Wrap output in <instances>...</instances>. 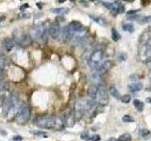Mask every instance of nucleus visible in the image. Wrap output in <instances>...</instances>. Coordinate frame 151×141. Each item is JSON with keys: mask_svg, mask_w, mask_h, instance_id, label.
<instances>
[{"mask_svg": "<svg viewBox=\"0 0 151 141\" xmlns=\"http://www.w3.org/2000/svg\"><path fill=\"white\" fill-rule=\"evenodd\" d=\"M34 124L40 128L43 129H53V130H62L64 128L63 119L54 116H38L34 119Z\"/></svg>", "mask_w": 151, "mask_h": 141, "instance_id": "f257e3e1", "label": "nucleus"}, {"mask_svg": "<svg viewBox=\"0 0 151 141\" xmlns=\"http://www.w3.org/2000/svg\"><path fill=\"white\" fill-rule=\"evenodd\" d=\"M149 36L148 33H145L141 36L140 42H139V58L142 62L148 63L151 61V47L148 43Z\"/></svg>", "mask_w": 151, "mask_h": 141, "instance_id": "f03ea898", "label": "nucleus"}, {"mask_svg": "<svg viewBox=\"0 0 151 141\" xmlns=\"http://www.w3.org/2000/svg\"><path fill=\"white\" fill-rule=\"evenodd\" d=\"M92 100H94L95 103L100 104L102 106H105L109 103L108 93L105 90V87L103 84H99L96 86V90L94 92V95L93 96Z\"/></svg>", "mask_w": 151, "mask_h": 141, "instance_id": "7ed1b4c3", "label": "nucleus"}, {"mask_svg": "<svg viewBox=\"0 0 151 141\" xmlns=\"http://www.w3.org/2000/svg\"><path fill=\"white\" fill-rule=\"evenodd\" d=\"M103 58H104V53H103L102 50L100 49L94 50L93 53L91 54L90 58L88 59V65L92 68V69L95 70L102 63Z\"/></svg>", "mask_w": 151, "mask_h": 141, "instance_id": "20e7f679", "label": "nucleus"}, {"mask_svg": "<svg viewBox=\"0 0 151 141\" xmlns=\"http://www.w3.org/2000/svg\"><path fill=\"white\" fill-rule=\"evenodd\" d=\"M30 108L27 106V104H25L22 108L21 110H20L18 113L16 117H15V120H16V122L18 124H21V125H23V124H25L27 122V120H29L30 119Z\"/></svg>", "mask_w": 151, "mask_h": 141, "instance_id": "39448f33", "label": "nucleus"}, {"mask_svg": "<svg viewBox=\"0 0 151 141\" xmlns=\"http://www.w3.org/2000/svg\"><path fill=\"white\" fill-rule=\"evenodd\" d=\"M103 5H104L109 10H110V13H112L113 15H117L118 13H123L125 11V6L122 5L119 0H116V1H114L113 3L104 2Z\"/></svg>", "mask_w": 151, "mask_h": 141, "instance_id": "423d86ee", "label": "nucleus"}, {"mask_svg": "<svg viewBox=\"0 0 151 141\" xmlns=\"http://www.w3.org/2000/svg\"><path fill=\"white\" fill-rule=\"evenodd\" d=\"M47 36H48V29L45 27V25H40L37 26L34 29V37L41 40V42H45L47 40Z\"/></svg>", "mask_w": 151, "mask_h": 141, "instance_id": "0eeeda50", "label": "nucleus"}, {"mask_svg": "<svg viewBox=\"0 0 151 141\" xmlns=\"http://www.w3.org/2000/svg\"><path fill=\"white\" fill-rule=\"evenodd\" d=\"M18 102H19L18 96L15 95V94L10 95L9 98H7L6 99V102H5V103H4V106H3V113H4V115L6 116L8 111L10 110V108L11 106H13L14 104H16Z\"/></svg>", "mask_w": 151, "mask_h": 141, "instance_id": "6e6552de", "label": "nucleus"}, {"mask_svg": "<svg viewBox=\"0 0 151 141\" xmlns=\"http://www.w3.org/2000/svg\"><path fill=\"white\" fill-rule=\"evenodd\" d=\"M14 41L22 46H29L30 44L32 43V38H31V36L29 34L22 33L19 36H17Z\"/></svg>", "mask_w": 151, "mask_h": 141, "instance_id": "1a4fd4ad", "label": "nucleus"}, {"mask_svg": "<svg viewBox=\"0 0 151 141\" xmlns=\"http://www.w3.org/2000/svg\"><path fill=\"white\" fill-rule=\"evenodd\" d=\"M61 33H62V30H61V26H59V24L57 22L51 24L48 28V34L51 36V37H52L54 40H57L59 38Z\"/></svg>", "mask_w": 151, "mask_h": 141, "instance_id": "9d476101", "label": "nucleus"}, {"mask_svg": "<svg viewBox=\"0 0 151 141\" xmlns=\"http://www.w3.org/2000/svg\"><path fill=\"white\" fill-rule=\"evenodd\" d=\"M63 119L64 127H67V128L73 127L76 124V122H77V117H76V114H75V110L70 111L68 114L64 117V119Z\"/></svg>", "mask_w": 151, "mask_h": 141, "instance_id": "9b49d317", "label": "nucleus"}, {"mask_svg": "<svg viewBox=\"0 0 151 141\" xmlns=\"http://www.w3.org/2000/svg\"><path fill=\"white\" fill-rule=\"evenodd\" d=\"M112 66H113V64H112V62L110 61V60H106V61H104V62L102 61V63L100 64V65H99L96 69H95V72H96L97 74H99L100 75H102V74H106L107 72H109L110 68H112Z\"/></svg>", "mask_w": 151, "mask_h": 141, "instance_id": "f8f14e48", "label": "nucleus"}, {"mask_svg": "<svg viewBox=\"0 0 151 141\" xmlns=\"http://www.w3.org/2000/svg\"><path fill=\"white\" fill-rule=\"evenodd\" d=\"M67 26H68L69 29L71 31H73L74 33H78V32H80V31L83 30L82 24L80 22H78V21H72Z\"/></svg>", "mask_w": 151, "mask_h": 141, "instance_id": "ddd939ff", "label": "nucleus"}, {"mask_svg": "<svg viewBox=\"0 0 151 141\" xmlns=\"http://www.w3.org/2000/svg\"><path fill=\"white\" fill-rule=\"evenodd\" d=\"M75 33L73 31H71L68 26L64 27V29L62 31V38H63V42H68L70 41H72V39L74 37Z\"/></svg>", "mask_w": 151, "mask_h": 141, "instance_id": "4468645a", "label": "nucleus"}, {"mask_svg": "<svg viewBox=\"0 0 151 141\" xmlns=\"http://www.w3.org/2000/svg\"><path fill=\"white\" fill-rule=\"evenodd\" d=\"M3 46L6 49V51L10 52V51H11L14 48V46H15V41H14L13 39L7 38V39H5L3 41Z\"/></svg>", "mask_w": 151, "mask_h": 141, "instance_id": "2eb2a0df", "label": "nucleus"}, {"mask_svg": "<svg viewBox=\"0 0 151 141\" xmlns=\"http://www.w3.org/2000/svg\"><path fill=\"white\" fill-rule=\"evenodd\" d=\"M129 88L131 92H138L143 88V84L141 82H133L129 85Z\"/></svg>", "mask_w": 151, "mask_h": 141, "instance_id": "dca6fc26", "label": "nucleus"}, {"mask_svg": "<svg viewBox=\"0 0 151 141\" xmlns=\"http://www.w3.org/2000/svg\"><path fill=\"white\" fill-rule=\"evenodd\" d=\"M90 18L94 20L95 23H97L98 25L103 26H107V21L106 20L101 17V16H95V15H90Z\"/></svg>", "mask_w": 151, "mask_h": 141, "instance_id": "f3484780", "label": "nucleus"}, {"mask_svg": "<svg viewBox=\"0 0 151 141\" xmlns=\"http://www.w3.org/2000/svg\"><path fill=\"white\" fill-rule=\"evenodd\" d=\"M53 13H56L58 15H63V14H66L69 13V9L68 8H64V7H62V8H55V9L51 10Z\"/></svg>", "mask_w": 151, "mask_h": 141, "instance_id": "a211bd4d", "label": "nucleus"}, {"mask_svg": "<svg viewBox=\"0 0 151 141\" xmlns=\"http://www.w3.org/2000/svg\"><path fill=\"white\" fill-rule=\"evenodd\" d=\"M109 92H110V94L112 95L113 98L120 100L121 95H120V93H119L118 90H117V88H115L114 86H110V88H109Z\"/></svg>", "mask_w": 151, "mask_h": 141, "instance_id": "6ab92c4d", "label": "nucleus"}, {"mask_svg": "<svg viewBox=\"0 0 151 141\" xmlns=\"http://www.w3.org/2000/svg\"><path fill=\"white\" fill-rule=\"evenodd\" d=\"M141 18V16L139 14H136L135 11H130L127 15V19L130 20V21H139V19Z\"/></svg>", "mask_w": 151, "mask_h": 141, "instance_id": "aec40b11", "label": "nucleus"}, {"mask_svg": "<svg viewBox=\"0 0 151 141\" xmlns=\"http://www.w3.org/2000/svg\"><path fill=\"white\" fill-rule=\"evenodd\" d=\"M133 104H134L135 108H136V109H137L138 111L142 112L143 110H144V103H143L141 102V101L135 99V100L133 101Z\"/></svg>", "mask_w": 151, "mask_h": 141, "instance_id": "412c9836", "label": "nucleus"}, {"mask_svg": "<svg viewBox=\"0 0 151 141\" xmlns=\"http://www.w3.org/2000/svg\"><path fill=\"white\" fill-rule=\"evenodd\" d=\"M123 30H125L126 32H129V33H132L134 31V26L131 23H127L125 25H123Z\"/></svg>", "mask_w": 151, "mask_h": 141, "instance_id": "4be33fe9", "label": "nucleus"}, {"mask_svg": "<svg viewBox=\"0 0 151 141\" xmlns=\"http://www.w3.org/2000/svg\"><path fill=\"white\" fill-rule=\"evenodd\" d=\"M112 38L113 42H118L120 40V34L118 33V31L115 28L112 29Z\"/></svg>", "mask_w": 151, "mask_h": 141, "instance_id": "5701e85b", "label": "nucleus"}, {"mask_svg": "<svg viewBox=\"0 0 151 141\" xmlns=\"http://www.w3.org/2000/svg\"><path fill=\"white\" fill-rule=\"evenodd\" d=\"M139 23L140 24H149L151 23V16H144V17H142L139 19Z\"/></svg>", "mask_w": 151, "mask_h": 141, "instance_id": "b1692460", "label": "nucleus"}, {"mask_svg": "<svg viewBox=\"0 0 151 141\" xmlns=\"http://www.w3.org/2000/svg\"><path fill=\"white\" fill-rule=\"evenodd\" d=\"M119 141H131V135H130L129 134H124L120 135V138H118Z\"/></svg>", "mask_w": 151, "mask_h": 141, "instance_id": "393cba45", "label": "nucleus"}, {"mask_svg": "<svg viewBox=\"0 0 151 141\" xmlns=\"http://www.w3.org/2000/svg\"><path fill=\"white\" fill-rule=\"evenodd\" d=\"M120 100L122 101L123 103H129L130 102V100H131V97H130L129 95L126 94V95H123V96H121Z\"/></svg>", "mask_w": 151, "mask_h": 141, "instance_id": "a878e982", "label": "nucleus"}, {"mask_svg": "<svg viewBox=\"0 0 151 141\" xmlns=\"http://www.w3.org/2000/svg\"><path fill=\"white\" fill-rule=\"evenodd\" d=\"M122 119L124 122H134V119L129 115H125L124 117H123Z\"/></svg>", "mask_w": 151, "mask_h": 141, "instance_id": "bb28decb", "label": "nucleus"}, {"mask_svg": "<svg viewBox=\"0 0 151 141\" xmlns=\"http://www.w3.org/2000/svg\"><path fill=\"white\" fill-rule=\"evenodd\" d=\"M149 135H150V132H149L148 130H146V129H143V130L141 131V135H142V138H148Z\"/></svg>", "mask_w": 151, "mask_h": 141, "instance_id": "cd10ccee", "label": "nucleus"}, {"mask_svg": "<svg viewBox=\"0 0 151 141\" xmlns=\"http://www.w3.org/2000/svg\"><path fill=\"white\" fill-rule=\"evenodd\" d=\"M32 134L35 135H38V136H46V133L43 132V131H33Z\"/></svg>", "mask_w": 151, "mask_h": 141, "instance_id": "c85d7f7f", "label": "nucleus"}, {"mask_svg": "<svg viewBox=\"0 0 151 141\" xmlns=\"http://www.w3.org/2000/svg\"><path fill=\"white\" fill-rule=\"evenodd\" d=\"M6 99H7V97H6L5 94L0 95V107H2L4 106V103H5V102H6Z\"/></svg>", "mask_w": 151, "mask_h": 141, "instance_id": "c756f323", "label": "nucleus"}, {"mask_svg": "<svg viewBox=\"0 0 151 141\" xmlns=\"http://www.w3.org/2000/svg\"><path fill=\"white\" fill-rule=\"evenodd\" d=\"M81 138L82 139H84L86 141H88L90 140V136H89V134L87 132H83L82 134H81Z\"/></svg>", "mask_w": 151, "mask_h": 141, "instance_id": "7c9ffc66", "label": "nucleus"}, {"mask_svg": "<svg viewBox=\"0 0 151 141\" xmlns=\"http://www.w3.org/2000/svg\"><path fill=\"white\" fill-rule=\"evenodd\" d=\"M6 65V59L3 56H0V69H3Z\"/></svg>", "mask_w": 151, "mask_h": 141, "instance_id": "2f4dec72", "label": "nucleus"}, {"mask_svg": "<svg viewBox=\"0 0 151 141\" xmlns=\"http://www.w3.org/2000/svg\"><path fill=\"white\" fill-rule=\"evenodd\" d=\"M118 59L120 60V61H126L127 60V55L126 54H120L118 56Z\"/></svg>", "mask_w": 151, "mask_h": 141, "instance_id": "473e14b6", "label": "nucleus"}, {"mask_svg": "<svg viewBox=\"0 0 151 141\" xmlns=\"http://www.w3.org/2000/svg\"><path fill=\"white\" fill-rule=\"evenodd\" d=\"M90 140H92V141H99V140H100V136H99L98 135H92V138H90Z\"/></svg>", "mask_w": 151, "mask_h": 141, "instance_id": "72a5a7b5", "label": "nucleus"}, {"mask_svg": "<svg viewBox=\"0 0 151 141\" xmlns=\"http://www.w3.org/2000/svg\"><path fill=\"white\" fill-rule=\"evenodd\" d=\"M22 139H23V138H22L20 135H15V136H13V141H21Z\"/></svg>", "mask_w": 151, "mask_h": 141, "instance_id": "f704fd0d", "label": "nucleus"}, {"mask_svg": "<svg viewBox=\"0 0 151 141\" xmlns=\"http://www.w3.org/2000/svg\"><path fill=\"white\" fill-rule=\"evenodd\" d=\"M27 8H29V5H27V4H25V5H22L19 9H20V10H26Z\"/></svg>", "mask_w": 151, "mask_h": 141, "instance_id": "c9c22d12", "label": "nucleus"}, {"mask_svg": "<svg viewBox=\"0 0 151 141\" xmlns=\"http://www.w3.org/2000/svg\"><path fill=\"white\" fill-rule=\"evenodd\" d=\"M6 17L4 15H0V23H2L3 21H5Z\"/></svg>", "mask_w": 151, "mask_h": 141, "instance_id": "e433bc0d", "label": "nucleus"}, {"mask_svg": "<svg viewBox=\"0 0 151 141\" xmlns=\"http://www.w3.org/2000/svg\"><path fill=\"white\" fill-rule=\"evenodd\" d=\"M108 141H119V139H116V138H112L108 139Z\"/></svg>", "mask_w": 151, "mask_h": 141, "instance_id": "4c0bfd02", "label": "nucleus"}, {"mask_svg": "<svg viewBox=\"0 0 151 141\" xmlns=\"http://www.w3.org/2000/svg\"><path fill=\"white\" fill-rule=\"evenodd\" d=\"M142 1H143V3H144V4H146V3H148L150 0H142Z\"/></svg>", "mask_w": 151, "mask_h": 141, "instance_id": "58836bf2", "label": "nucleus"}, {"mask_svg": "<svg viewBox=\"0 0 151 141\" xmlns=\"http://www.w3.org/2000/svg\"><path fill=\"white\" fill-rule=\"evenodd\" d=\"M146 101H148V103H151V97L148 98V99H146Z\"/></svg>", "mask_w": 151, "mask_h": 141, "instance_id": "ea45409f", "label": "nucleus"}, {"mask_svg": "<svg viewBox=\"0 0 151 141\" xmlns=\"http://www.w3.org/2000/svg\"><path fill=\"white\" fill-rule=\"evenodd\" d=\"M64 1H65V0H58V2H59V3H63Z\"/></svg>", "mask_w": 151, "mask_h": 141, "instance_id": "a19ab883", "label": "nucleus"}, {"mask_svg": "<svg viewBox=\"0 0 151 141\" xmlns=\"http://www.w3.org/2000/svg\"><path fill=\"white\" fill-rule=\"evenodd\" d=\"M126 1H129V2H133L134 0H126Z\"/></svg>", "mask_w": 151, "mask_h": 141, "instance_id": "79ce46f5", "label": "nucleus"}, {"mask_svg": "<svg viewBox=\"0 0 151 141\" xmlns=\"http://www.w3.org/2000/svg\"><path fill=\"white\" fill-rule=\"evenodd\" d=\"M90 1H93L94 2V1H95V0H90Z\"/></svg>", "mask_w": 151, "mask_h": 141, "instance_id": "37998d69", "label": "nucleus"}, {"mask_svg": "<svg viewBox=\"0 0 151 141\" xmlns=\"http://www.w3.org/2000/svg\"><path fill=\"white\" fill-rule=\"evenodd\" d=\"M71 1H75V0H71Z\"/></svg>", "mask_w": 151, "mask_h": 141, "instance_id": "c03bdc74", "label": "nucleus"}]
</instances>
